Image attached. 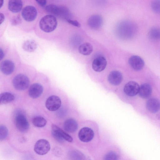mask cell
<instances>
[{
	"label": "cell",
	"instance_id": "7",
	"mask_svg": "<svg viewBox=\"0 0 160 160\" xmlns=\"http://www.w3.org/2000/svg\"><path fill=\"white\" fill-rule=\"evenodd\" d=\"M22 15L25 21L28 22H31L36 18L37 15V10L33 6H28L22 10Z\"/></svg>",
	"mask_w": 160,
	"mask_h": 160
},
{
	"label": "cell",
	"instance_id": "9",
	"mask_svg": "<svg viewBox=\"0 0 160 160\" xmlns=\"http://www.w3.org/2000/svg\"><path fill=\"white\" fill-rule=\"evenodd\" d=\"M94 133L93 131L88 127H84L78 132V136L79 139L84 142H88L93 138Z\"/></svg>",
	"mask_w": 160,
	"mask_h": 160
},
{
	"label": "cell",
	"instance_id": "31",
	"mask_svg": "<svg viewBox=\"0 0 160 160\" xmlns=\"http://www.w3.org/2000/svg\"><path fill=\"white\" fill-rule=\"evenodd\" d=\"M67 21L69 24L76 27L79 28L80 27L81 25L76 20H72V19H69Z\"/></svg>",
	"mask_w": 160,
	"mask_h": 160
},
{
	"label": "cell",
	"instance_id": "33",
	"mask_svg": "<svg viewBox=\"0 0 160 160\" xmlns=\"http://www.w3.org/2000/svg\"><path fill=\"white\" fill-rule=\"evenodd\" d=\"M5 17L4 14L0 13V25L4 21Z\"/></svg>",
	"mask_w": 160,
	"mask_h": 160
},
{
	"label": "cell",
	"instance_id": "8",
	"mask_svg": "<svg viewBox=\"0 0 160 160\" xmlns=\"http://www.w3.org/2000/svg\"><path fill=\"white\" fill-rule=\"evenodd\" d=\"M61 105L60 99L58 97L52 95L47 100L45 105L46 108L49 111H55L58 109Z\"/></svg>",
	"mask_w": 160,
	"mask_h": 160
},
{
	"label": "cell",
	"instance_id": "25",
	"mask_svg": "<svg viewBox=\"0 0 160 160\" xmlns=\"http://www.w3.org/2000/svg\"><path fill=\"white\" fill-rule=\"evenodd\" d=\"M149 38L153 40H157L159 39L160 31L159 28L156 27H153L150 30L148 33Z\"/></svg>",
	"mask_w": 160,
	"mask_h": 160
},
{
	"label": "cell",
	"instance_id": "18",
	"mask_svg": "<svg viewBox=\"0 0 160 160\" xmlns=\"http://www.w3.org/2000/svg\"><path fill=\"white\" fill-rule=\"evenodd\" d=\"M63 128L66 132L73 133L77 130L78 124L75 120L72 118H70L67 119L64 122Z\"/></svg>",
	"mask_w": 160,
	"mask_h": 160
},
{
	"label": "cell",
	"instance_id": "29",
	"mask_svg": "<svg viewBox=\"0 0 160 160\" xmlns=\"http://www.w3.org/2000/svg\"><path fill=\"white\" fill-rule=\"evenodd\" d=\"M118 156L114 152H111L107 153L105 156L104 159L106 160H117Z\"/></svg>",
	"mask_w": 160,
	"mask_h": 160
},
{
	"label": "cell",
	"instance_id": "24",
	"mask_svg": "<svg viewBox=\"0 0 160 160\" xmlns=\"http://www.w3.org/2000/svg\"><path fill=\"white\" fill-rule=\"evenodd\" d=\"M37 44L33 40H29L25 42L22 45V48L25 51L31 52L37 48Z\"/></svg>",
	"mask_w": 160,
	"mask_h": 160
},
{
	"label": "cell",
	"instance_id": "13",
	"mask_svg": "<svg viewBox=\"0 0 160 160\" xmlns=\"http://www.w3.org/2000/svg\"><path fill=\"white\" fill-rule=\"evenodd\" d=\"M128 62L132 68L136 71L142 69L144 65V61L142 58L137 55H133L130 57Z\"/></svg>",
	"mask_w": 160,
	"mask_h": 160
},
{
	"label": "cell",
	"instance_id": "17",
	"mask_svg": "<svg viewBox=\"0 0 160 160\" xmlns=\"http://www.w3.org/2000/svg\"><path fill=\"white\" fill-rule=\"evenodd\" d=\"M152 88L151 85L148 83H144L140 87L138 93L140 97L142 98H148L151 95Z\"/></svg>",
	"mask_w": 160,
	"mask_h": 160
},
{
	"label": "cell",
	"instance_id": "15",
	"mask_svg": "<svg viewBox=\"0 0 160 160\" xmlns=\"http://www.w3.org/2000/svg\"><path fill=\"white\" fill-rule=\"evenodd\" d=\"M15 68L14 63L9 60H5L2 62L0 65V69L4 74L8 75L11 74Z\"/></svg>",
	"mask_w": 160,
	"mask_h": 160
},
{
	"label": "cell",
	"instance_id": "23",
	"mask_svg": "<svg viewBox=\"0 0 160 160\" xmlns=\"http://www.w3.org/2000/svg\"><path fill=\"white\" fill-rule=\"evenodd\" d=\"M15 99V96L9 92H4L0 94V105L10 102Z\"/></svg>",
	"mask_w": 160,
	"mask_h": 160
},
{
	"label": "cell",
	"instance_id": "12",
	"mask_svg": "<svg viewBox=\"0 0 160 160\" xmlns=\"http://www.w3.org/2000/svg\"><path fill=\"white\" fill-rule=\"evenodd\" d=\"M107 62L106 58L102 56H99L95 58L92 63L93 69L97 72H100L106 68Z\"/></svg>",
	"mask_w": 160,
	"mask_h": 160
},
{
	"label": "cell",
	"instance_id": "32",
	"mask_svg": "<svg viewBox=\"0 0 160 160\" xmlns=\"http://www.w3.org/2000/svg\"><path fill=\"white\" fill-rule=\"evenodd\" d=\"M37 3L42 7L44 6L47 3V0H35Z\"/></svg>",
	"mask_w": 160,
	"mask_h": 160
},
{
	"label": "cell",
	"instance_id": "30",
	"mask_svg": "<svg viewBox=\"0 0 160 160\" xmlns=\"http://www.w3.org/2000/svg\"><path fill=\"white\" fill-rule=\"evenodd\" d=\"M21 22V18L19 16L14 17L12 18L11 21V23L13 25H18Z\"/></svg>",
	"mask_w": 160,
	"mask_h": 160
},
{
	"label": "cell",
	"instance_id": "2",
	"mask_svg": "<svg viewBox=\"0 0 160 160\" xmlns=\"http://www.w3.org/2000/svg\"><path fill=\"white\" fill-rule=\"evenodd\" d=\"M45 10L48 13L56 17H57L66 21L69 19H72V13L68 8L65 6L50 4L45 7Z\"/></svg>",
	"mask_w": 160,
	"mask_h": 160
},
{
	"label": "cell",
	"instance_id": "10",
	"mask_svg": "<svg viewBox=\"0 0 160 160\" xmlns=\"http://www.w3.org/2000/svg\"><path fill=\"white\" fill-rule=\"evenodd\" d=\"M139 86L138 84L134 81H130L127 83L124 88V91L127 95L134 96L138 92Z\"/></svg>",
	"mask_w": 160,
	"mask_h": 160
},
{
	"label": "cell",
	"instance_id": "11",
	"mask_svg": "<svg viewBox=\"0 0 160 160\" xmlns=\"http://www.w3.org/2000/svg\"><path fill=\"white\" fill-rule=\"evenodd\" d=\"M102 17L98 14H94L90 16L88 20V24L91 28L97 29L100 28L103 23Z\"/></svg>",
	"mask_w": 160,
	"mask_h": 160
},
{
	"label": "cell",
	"instance_id": "27",
	"mask_svg": "<svg viewBox=\"0 0 160 160\" xmlns=\"http://www.w3.org/2000/svg\"><path fill=\"white\" fill-rule=\"evenodd\" d=\"M151 8L155 13L158 14L160 12V0H152L151 4Z\"/></svg>",
	"mask_w": 160,
	"mask_h": 160
},
{
	"label": "cell",
	"instance_id": "22",
	"mask_svg": "<svg viewBox=\"0 0 160 160\" xmlns=\"http://www.w3.org/2000/svg\"><path fill=\"white\" fill-rule=\"evenodd\" d=\"M78 51L80 53L83 55H88L92 52L93 47L90 43L85 42L79 46Z\"/></svg>",
	"mask_w": 160,
	"mask_h": 160
},
{
	"label": "cell",
	"instance_id": "20",
	"mask_svg": "<svg viewBox=\"0 0 160 160\" xmlns=\"http://www.w3.org/2000/svg\"><path fill=\"white\" fill-rule=\"evenodd\" d=\"M22 0H9L8 3L9 10L14 13L19 12L22 9Z\"/></svg>",
	"mask_w": 160,
	"mask_h": 160
},
{
	"label": "cell",
	"instance_id": "34",
	"mask_svg": "<svg viewBox=\"0 0 160 160\" xmlns=\"http://www.w3.org/2000/svg\"><path fill=\"white\" fill-rule=\"evenodd\" d=\"M4 53L2 49L0 48V61L2 60L4 58Z\"/></svg>",
	"mask_w": 160,
	"mask_h": 160
},
{
	"label": "cell",
	"instance_id": "4",
	"mask_svg": "<svg viewBox=\"0 0 160 160\" xmlns=\"http://www.w3.org/2000/svg\"><path fill=\"white\" fill-rule=\"evenodd\" d=\"M28 78L24 74H19L14 78L13 85L14 88L18 90H24L27 89L29 84Z\"/></svg>",
	"mask_w": 160,
	"mask_h": 160
},
{
	"label": "cell",
	"instance_id": "14",
	"mask_svg": "<svg viewBox=\"0 0 160 160\" xmlns=\"http://www.w3.org/2000/svg\"><path fill=\"white\" fill-rule=\"evenodd\" d=\"M43 91V88L42 85L38 83H35L29 88L28 94L31 98H36L41 96Z\"/></svg>",
	"mask_w": 160,
	"mask_h": 160
},
{
	"label": "cell",
	"instance_id": "26",
	"mask_svg": "<svg viewBox=\"0 0 160 160\" xmlns=\"http://www.w3.org/2000/svg\"><path fill=\"white\" fill-rule=\"evenodd\" d=\"M32 123L35 127L41 128L44 127L46 125L47 121L43 117L40 116H38L33 118Z\"/></svg>",
	"mask_w": 160,
	"mask_h": 160
},
{
	"label": "cell",
	"instance_id": "21",
	"mask_svg": "<svg viewBox=\"0 0 160 160\" xmlns=\"http://www.w3.org/2000/svg\"><path fill=\"white\" fill-rule=\"evenodd\" d=\"M52 130L55 132L59 136L64 140L69 142H72L73 140L72 138L68 134L55 125H52Z\"/></svg>",
	"mask_w": 160,
	"mask_h": 160
},
{
	"label": "cell",
	"instance_id": "19",
	"mask_svg": "<svg viewBox=\"0 0 160 160\" xmlns=\"http://www.w3.org/2000/svg\"><path fill=\"white\" fill-rule=\"evenodd\" d=\"M146 107L149 111L152 113H155L159 109V102L156 98H151L147 101Z\"/></svg>",
	"mask_w": 160,
	"mask_h": 160
},
{
	"label": "cell",
	"instance_id": "3",
	"mask_svg": "<svg viewBox=\"0 0 160 160\" xmlns=\"http://www.w3.org/2000/svg\"><path fill=\"white\" fill-rule=\"evenodd\" d=\"M58 22L56 17L54 16L49 14L46 15L41 18L39 25L40 29L43 32H50L56 28Z\"/></svg>",
	"mask_w": 160,
	"mask_h": 160
},
{
	"label": "cell",
	"instance_id": "16",
	"mask_svg": "<svg viewBox=\"0 0 160 160\" xmlns=\"http://www.w3.org/2000/svg\"><path fill=\"white\" fill-rule=\"evenodd\" d=\"M123 79L122 76L120 72L118 71L111 72L108 77V80L111 84L117 85L122 82Z\"/></svg>",
	"mask_w": 160,
	"mask_h": 160
},
{
	"label": "cell",
	"instance_id": "6",
	"mask_svg": "<svg viewBox=\"0 0 160 160\" xmlns=\"http://www.w3.org/2000/svg\"><path fill=\"white\" fill-rule=\"evenodd\" d=\"M50 148L49 142L46 140L41 139L38 140L35 144L34 150L38 154L44 155L47 153Z\"/></svg>",
	"mask_w": 160,
	"mask_h": 160
},
{
	"label": "cell",
	"instance_id": "28",
	"mask_svg": "<svg viewBox=\"0 0 160 160\" xmlns=\"http://www.w3.org/2000/svg\"><path fill=\"white\" fill-rule=\"evenodd\" d=\"M8 133V129L6 126L3 125H0V141L6 138Z\"/></svg>",
	"mask_w": 160,
	"mask_h": 160
},
{
	"label": "cell",
	"instance_id": "35",
	"mask_svg": "<svg viewBox=\"0 0 160 160\" xmlns=\"http://www.w3.org/2000/svg\"><path fill=\"white\" fill-rule=\"evenodd\" d=\"M4 2V0H0V8L2 6Z\"/></svg>",
	"mask_w": 160,
	"mask_h": 160
},
{
	"label": "cell",
	"instance_id": "5",
	"mask_svg": "<svg viewBox=\"0 0 160 160\" xmlns=\"http://www.w3.org/2000/svg\"><path fill=\"white\" fill-rule=\"evenodd\" d=\"M15 122L18 129L21 132H25L29 129V125L25 116L21 112L17 113L15 118Z\"/></svg>",
	"mask_w": 160,
	"mask_h": 160
},
{
	"label": "cell",
	"instance_id": "1",
	"mask_svg": "<svg viewBox=\"0 0 160 160\" xmlns=\"http://www.w3.org/2000/svg\"><path fill=\"white\" fill-rule=\"evenodd\" d=\"M138 31L137 24L133 21L124 19L116 25L115 31L116 34L123 39H130L133 37Z\"/></svg>",
	"mask_w": 160,
	"mask_h": 160
}]
</instances>
